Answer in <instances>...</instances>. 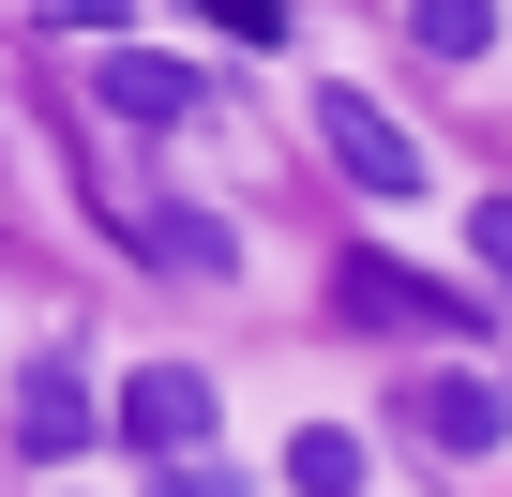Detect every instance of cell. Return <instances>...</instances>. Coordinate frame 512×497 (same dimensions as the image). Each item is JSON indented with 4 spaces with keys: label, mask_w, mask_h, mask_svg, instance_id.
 Instances as JSON below:
<instances>
[{
    "label": "cell",
    "mask_w": 512,
    "mask_h": 497,
    "mask_svg": "<svg viewBox=\"0 0 512 497\" xmlns=\"http://www.w3.org/2000/svg\"><path fill=\"white\" fill-rule=\"evenodd\" d=\"M16 452H31V467H76V452H91V362H76V347H46V362L16 377Z\"/></svg>",
    "instance_id": "4"
},
{
    "label": "cell",
    "mask_w": 512,
    "mask_h": 497,
    "mask_svg": "<svg viewBox=\"0 0 512 497\" xmlns=\"http://www.w3.org/2000/svg\"><path fill=\"white\" fill-rule=\"evenodd\" d=\"M422 437H437V467H482V452L512 437V407H497V377H422Z\"/></svg>",
    "instance_id": "5"
},
{
    "label": "cell",
    "mask_w": 512,
    "mask_h": 497,
    "mask_svg": "<svg viewBox=\"0 0 512 497\" xmlns=\"http://www.w3.org/2000/svg\"><path fill=\"white\" fill-rule=\"evenodd\" d=\"M317 151H332L362 196H422V151H407V121H392V106H362L347 76L317 91Z\"/></svg>",
    "instance_id": "3"
},
{
    "label": "cell",
    "mask_w": 512,
    "mask_h": 497,
    "mask_svg": "<svg viewBox=\"0 0 512 497\" xmlns=\"http://www.w3.org/2000/svg\"><path fill=\"white\" fill-rule=\"evenodd\" d=\"M407 31H422V61H482V46H497V16H482V0H422Z\"/></svg>",
    "instance_id": "9"
},
{
    "label": "cell",
    "mask_w": 512,
    "mask_h": 497,
    "mask_svg": "<svg viewBox=\"0 0 512 497\" xmlns=\"http://www.w3.org/2000/svg\"><path fill=\"white\" fill-rule=\"evenodd\" d=\"M106 437L151 452V467H196V452H211V362H136V377L106 392Z\"/></svg>",
    "instance_id": "1"
},
{
    "label": "cell",
    "mask_w": 512,
    "mask_h": 497,
    "mask_svg": "<svg viewBox=\"0 0 512 497\" xmlns=\"http://www.w3.org/2000/svg\"><path fill=\"white\" fill-rule=\"evenodd\" d=\"M91 91H106L121 121H181V106H196V61H166V46H106Z\"/></svg>",
    "instance_id": "6"
},
{
    "label": "cell",
    "mask_w": 512,
    "mask_h": 497,
    "mask_svg": "<svg viewBox=\"0 0 512 497\" xmlns=\"http://www.w3.org/2000/svg\"><path fill=\"white\" fill-rule=\"evenodd\" d=\"M151 497H241V467H226V452H196V467H151Z\"/></svg>",
    "instance_id": "11"
},
{
    "label": "cell",
    "mask_w": 512,
    "mask_h": 497,
    "mask_svg": "<svg viewBox=\"0 0 512 497\" xmlns=\"http://www.w3.org/2000/svg\"><path fill=\"white\" fill-rule=\"evenodd\" d=\"M332 302H347L362 332H497L467 287H437V272H392V257H332Z\"/></svg>",
    "instance_id": "2"
},
{
    "label": "cell",
    "mask_w": 512,
    "mask_h": 497,
    "mask_svg": "<svg viewBox=\"0 0 512 497\" xmlns=\"http://www.w3.org/2000/svg\"><path fill=\"white\" fill-rule=\"evenodd\" d=\"M287 482H302V497H362V437H347V422L287 437Z\"/></svg>",
    "instance_id": "8"
},
{
    "label": "cell",
    "mask_w": 512,
    "mask_h": 497,
    "mask_svg": "<svg viewBox=\"0 0 512 497\" xmlns=\"http://www.w3.org/2000/svg\"><path fill=\"white\" fill-rule=\"evenodd\" d=\"M467 241H482V272L512 287V196H467Z\"/></svg>",
    "instance_id": "10"
},
{
    "label": "cell",
    "mask_w": 512,
    "mask_h": 497,
    "mask_svg": "<svg viewBox=\"0 0 512 497\" xmlns=\"http://www.w3.org/2000/svg\"><path fill=\"white\" fill-rule=\"evenodd\" d=\"M121 226L151 241V257H166V272H241V241H226L211 211H121Z\"/></svg>",
    "instance_id": "7"
}]
</instances>
